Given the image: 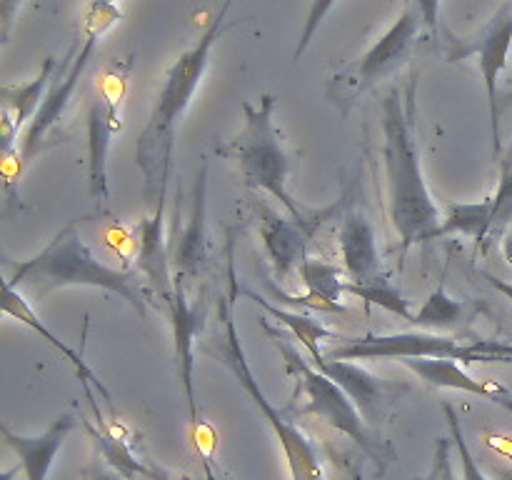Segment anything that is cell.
I'll use <instances>...</instances> for the list:
<instances>
[{"mask_svg": "<svg viewBox=\"0 0 512 480\" xmlns=\"http://www.w3.org/2000/svg\"><path fill=\"white\" fill-rule=\"evenodd\" d=\"M228 293L220 295V303H218V320L223 325V333L218 335L215 345L218 348H210L205 345V353L215 355V358L223 360L225 368L235 375L240 385L248 390V395L253 398V403L258 405L260 413L265 415L268 425L273 428L275 438H278L280 448H283L285 460H288V470H290V478L293 480H325L323 473V460H320L318 450L315 445L310 443L308 435L298 428V425L290 423L285 418V413L280 408H275L273 403L268 400V395L263 393L260 383L255 380L253 370H250L248 363V355H245L243 343H240V333H238V325H235L233 318V305L235 298L240 295V283L235 278V268H233V245L228 248Z\"/></svg>", "mask_w": 512, "mask_h": 480, "instance_id": "cell-3", "label": "cell"}, {"mask_svg": "<svg viewBox=\"0 0 512 480\" xmlns=\"http://www.w3.org/2000/svg\"><path fill=\"white\" fill-rule=\"evenodd\" d=\"M208 170V158H203L198 178H195L193 208H190L188 225L180 233L178 248L173 253L175 280H180V283L185 278H195L205 265V260H208V228H205V215H208Z\"/></svg>", "mask_w": 512, "mask_h": 480, "instance_id": "cell-16", "label": "cell"}, {"mask_svg": "<svg viewBox=\"0 0 512 480\" xmlns=\"http://www.w3.org/2000/svg\"><path fill=\"white\" fill-rule=\"evenodd\" d=\"M493 225V195L480 203H453L445 213L443 235H468L475 243L490 235Z\"/></svg>", "mask_w": 512, "mask_h": 480, "instance_id": "cell-23", "label": "cell"}, {"mask_svg": "<svg viewBox=\"0 0 512 480\" xmlns=\"http://www.w3.org/2000/svg\"><path fill=\"white\" fill-rule=\"evenodd\" d=\"M460 318H463V303L450 298L445 285H440L430 293V298L425 300L423 308L413 315L410 323L418 325L420 330H445L458 325Z\"/></svg>", "mask_w": 512, "mask_h": 480, "instance_id": "cell-26", "label": "cell"}, {"mask_svg": "<svg viewBox=\"0 0 512 480\" xmlns=\"http://www.w3.org/2000/svg\"><path fill=\"white\" fill-rule=\"evenodd\" d=\"M418 480H455L453 458H450V438H438V443H435L433 468H430V473L425 478Z\"/></svg>", "mask_w": 512, "mask_h": 480, "instance_id": "cell-32", "label": "cell"}, {"mask_svg": "<svg viewBox=\"0 0 512 480\" xmlns=\"http://www.w3.org/2000/svg\"><path fill=\"white\" fill-rule=\"evenodd\" d=\"M138 273L145 275L150 290L163 300V308L173 300L175 273H170L168 245H165V208H155L138 228Z\"/></svg>", "mask_w": 512, "mask_h": 480, "instance_id": "cell-17", "label": "cell"}, {"mask_svg": "<svg viewBox=\"0 0 512 480\" xmlns=\"http://www.w3.org/2000/svg\"><path fill=\"white\" fill-rule=\"evenodd\" d=\"M500 165H505V168H512V153L505 160H500Z\"/></svg>", "mask_w": 512, "mask_h": 480, "instance_id": "cell-39", "label": "cell"}, {"mask_svg": "<svg viewBox=\"0 0 512 480\" xmlns=\"http://www.w3.org/2000/svg\"><path fill=\"white\" fill-rule=\"evenodd\" d=\"M485 278H488V283L493 285L495 290H498V293H503L505 298L508 300H512V283H505V280H500V278H495V275H485Z\"/></svg>", "mask_w": 512, "mask_h": 480, "instance_id": "cell-34", "label": "cell"}, {"mask_svg": "<svg viewBox=\"0 0 512 480\" xmlns=\"http://www.w3.org/2000/svg\"><path fill=\"white\" fill-rule=\"evenodd\" d=\"M340 255H343V268L350 275V283H370V280L385 275L373 225H370L368 215L355 208L353 203L345 205L343 210Z\"/></svg>", "mask_w": 512, "mask_h": 480, "instance_id": "cell-13", "label": "cell"}, {"mask_svg": "<svg viewBox=\"0 0 512 480\" xmlns=\"http://www.w3.org/2000/svg\"><path fill=\"white\" fill-rule=\"evenodd\" d=\"M415 88L418 73L413 70L405 88H393L383 100V158L388 175L390 220L403 240V250L440 238L443 220L430 195L420 163L418 135H415Z\"/></svg>", "mask_w": 512, "mask_h": 480, "instance_id": "cell-1", "label": "cell"}, {"mask_svg": "<svg viewBox=\"0 0 512 480\" xmlns=\"http://www.w3.org/2000/svg\"><path fill=\"white\" fill-rule=\"evenodd\" d=\"M313 360H315V368H318L320 373H325L330 380H335V383L350 395V400L358 405L365 423H375V420H380V415L385 413V400L390 398H388V388H385V383L378 378V375L368 373V370L360 368V365L353 363V360H333L325 353Z\"/></svg>", "mask_w": 512, "mask_h": 480, "instance_id": "cell-19", "label": "cell"}, {"mask_svg": "<svg viewBox=\"0 0 512 480\" xmlns=\"http://www.w3.org/2000/svg\"><path fill=\"white\" fill-rule=\"evenodd\" d=\"M333 5H335V0H313V3H310L308 18H305V25H303V33H300L298 45H295L293 60H300V55L308 50L310 40H313V35L318 33L320 23H323L325 15L330 13V8H333Z\"/></svg>", "mask_w": 512, "mask_h": 480, "instance_id": "cell-31", "label": "cell"}, {"mask_svg": "<svg viewBox=\"0 0 512 480\" xmlns=\"http://www.w3.org/2000/svg\"><path fill=\"white\" fill-rule=\"evenodd\" d=\"M425 28L423 10H420L418 0H408L405 10L400 13V18L385 30L383 38L375 40L373 48L368 53L360 55L355 63L345 65L340 73L333 75V80L328 83V100H333L338 105V110L343 115H348L353 110V105L373 88L375 83L390 75L393 70H398L400 65H405L413 55L415 45H418L420 33Z\"/></svg>", "mask_w": 512, "mask_h": 480, "instance_id": "cell-7", "label": "cell"}, {"mask_svg": "<svg viewBox=\"0 0 512 480\" xmlns=\"http://www.w3.org/2000/svg\"><path fill=\"white\" fill-rule=\"evenodd\" d=\"M300 278H303L308 295L298 298V295H280L288 303H303L313 305V308L330 310V313H348L343 303H340V295L345 293V280L340 273V265H330L325 260L305 258V263L300 265Z\"/></svg>", "mask_w": 512, "mask_h": 480, "instance_id": "cell-21", "label": "cell"}, {"mask_svg": "<svg viewBox=\"0 0 512 480\" xmlns=\"http://www.w3.org/2000/svg\"><path fill=\"white\" fill-rule=\"evenodd\" d=\"M345 293H353L358 295L360 300H365V303L370 305H380V308H385L388 313L393 315H400L403 320H413V310H410V300L405 298L403 293H400V288H395L393 283H390L388 275H380V278L370 280V283H345Z\"/></svg>", "mask_w": 512, "mask_h": 480, "instance_id": "cell-25", "label": "cell"}, {"mask_svg": "<svg viewBox=\"0 0 512 480\" xmlns=\"http://www.w3.org/2000/svg\"><path fill=\"white\" fill-rule=\"evenodd\" d=\"M493 473L498 480H512V468L508 465H493Z\"/></svg>", "mask_w": 512, "mask_h": 480, "instance_id": "cell-36", "label": "cell"}, {"mask_svg": "<svg viewBox=\"0 0 512 480\" xmlns=\"http://www.w3.org/2000/svg\"><path fill=\"white\" fill-rule=\"evenodd\" d=\"M278 98L273 93H265L260 98V105L243 100L245 125L230 143L218 145L215 155L223 160L238 165L243 183L253 190H263L270 198L278 200L290 218L300 223L303 228L310 225L305 220V210L300 208L298 200L288 190V175H290V158L283 148V135L275 128L273 110Z\"/></svg>", "mask_w": 512, "mask_h": 480, "instance_id": "cell-4", "label": "cell"}, {"mask_svg": "<svg viewBox=\"0 0 512 480\" xmlns=\"http://www.w3.org/2000/svg\"><path fill=\"white\" fill-rule=\"evenodd\" d=\"M512 48V0H505L493 18L473 33L470 38L460 40L453 45L448 58L453 63L468 58H478L480 73L485 78V88H488V103H490V128H493V150L495 158H500V73L508 68V55Z\"/></svg>", "mask_w": 512, "mask_h": 480, "instance_id": "cell-8", "label": "cell"}, {"mask_svg": "<svg viewBox=\"0 0 512 480\" xmlns=\"http://www.w3.org/2000/svg\"><path fill=\"white\" fill-rule=\"evenodd\" d=\"M405 368L413 370L420 380H425L433 388L460 390V393H473L485 400L503 403L505 408L512 405V395L495 380H475L473 375L460 368L458 360L453 358H408L403 360Z\"/></svg>", "mask_w": 512, "mask_h": 480, "instance_id": "cell-20", "label": "cell"}, {"mask_svg": "<svg viewBox=\"0 0 512 480\" xmlns=\"http://www.w3.org/2000/svg\"><path fill=\"white\" fill-rule=\"evenodd\" d=\"M240 293H243L245 298L253 300L255 305H260V308H263L265 313L273 315V318L278 320V323L288 325V328L293 330L295 338H298L300 343H303L305 348H308L310 358H318V355H323V350H320L318 340L320 338H330V335H333L328 328H325L323 323H318V320H313V318H305V315L285 313V310H278V308H275V305H270L268 300L260 298L258 293H253V290H250V288H245V285H240Z\"/></svg>", "mask_w": 512, "mask_h": 480, "instance_id": "cell-24", "label": "cell"}, {"mask_svg": "<svg viewBox=\"0 0 512 480\" xmlns=\"http://www.w3.org/2000/svg\"><path fill=\"white\" fill-rule=\"evenodd\" d=\"M255 220H258L260 238H263L265 253H268L270 263H273L275 278L280 283H288L290 275L305 263L308 253H305V240H308V228L295 223L293 218H283L278 210L270 208L268 203L253 205Z\"/></svg>", "mask_w": 512, "mask_h": 480, "instance_id": "cell-12", "label": "cell"}, {"mask_svg": "<svg viewBox=\"0 0 512 480\" xmlns=\"http://www.w3.org/2000/svg\"><path fill=\"white\" fill-rule=\"evenodd\" d=\"M123 93H103V98L93 100L88 113V175L90 198L95 205L108 210L110 185H108V153L113 135L123 128L120 120V103Z\"/></svg>", "mask_w": 512, "mask_h": 480, "instance_id": "cell-11", "label": "cell"}, {"mask_svg": "<svg viewBox=\"0 0 512 480\" xmlns=\"http://www.w3.org/2000/svg\"><path fill=\"white\" fill-rule=\"evenodd\" d=\"M3 313L10 315V318H18L20 323H25V325H28V328H33L35 333L43 335V338L48 340V343L53 345V348L58 350L60 355H65V360H70V363H73L75 373L80 375V380H83V383H85V388H88V383H93L95 388H98L100 393H103V398L110 400V393H108V390H105V385L100 383V380L95 378L93 373H90V368H88V365H85L83 355H78L73 348H68V345H65L63 340L55 338V335L50 333V330L45 328L43 323H40L38 315L33 313V308H30V305L25 303V298L18 293V290H15V285L10 283V280H5V283H3Z\"/></svg>", "mask_w": 512, "mask_h": 480, "instance_id": "cell-22", "label": "cell"}, {"mask_svg": "<svg viewBox=\"0 0 512 480\" xmlns=\"http://www.w3.org/2000/svg\"><path fill=\"white\" fill-rule=\"evenodd\" d=\"M75 428H78V418L63 413L40 435H18L8 425H3V438L13 448V453L18 455L20 465L25 470V480H48L55 455L60 453V448H63L65 440Z\"/></svg>", "mask_w": 512, "mask_h": 480, "instance_id": "cell-14", "label": "cell"}, {"mask_svg": "<svg viewBox=\"0 0 512 480\" xmlns=\"http://www.w3.org/2000/svg\"><path fill=\"white\" fill-rule=\"evenodd\" d=\"M233 0H223L218 13L213 15L210 25L195 45H190L165 73L163 88L153 105L148 125L138 135V168L143 173V193L148 205L165 208V195H168L170 170H173V150H175V128L178 120L188 110L190 100L198 93L203 75L208 70L210 53L225 30V18Z\"/></svg>", "mask_w": 512, "mask_h": 480, "instance_id": "cell-2", "label": "cell"}, {"mask_svg": "<svg viewBox=\"0 0 512 480\" xmlns=\"http://www.w3.org/2000/svg\"><path fill=\"white\" fill-rule=\"evenodd\" d=\"M465 363H512V343L475 340L465 348Z\"/></svg>", "mask_w": 512, "mask_h": 480, "instance_id": "cell-30", "label": "cell"}, {"mask_svg": "<svg viewBox=\"0 0 512 480\" xmlns=\"http://www.w3.org/2000/svg\"><path fill=\"white\" fill-rule=\"evenodd\" d=\"M140 273L133 270H115L100 263L88 245L83 243L78 225L70 223L40 250L35 258L25 260L10 275V283H23V280H45L50 285H78V288H98L108 293L120 295L128 300L140 315L148 310V293L138 280Z\"/></svg>", "mask_w": 512, "mask_h": 480, "instance_id": "cell-5", "label": "cell"}, {"mask_svg": "<svg viewBox=\"0 0 512 480\" xmlns=\"http://www.w3.org/2000/svg\"><path fill=\"white\" fill-rule=\"evenodd\" d=\"M90 480H123V475H120L115 468H103V470H95V475Z\"/></svg>", "mask_w": 512, "mask_h": 480, "instance_id": "cell-35", "label": "cell"}, {"mask_svg": "<svg viewBox=\"0 0 512 480\" xmlns=\"http://www.w3.org/2000/svg\"><path fill=\"white\" fill-rule=\"evenodd\" d=\"M445 415H448V423H450V433H453L455 445H458V453H460V463H463V480H490L488 475L483 473V468L478 465L475 455L470 453L468 448V440H465L463 428H460V418L455 413V408L450 403L443 405Z\"/></svg>", "mask_w": 512, "mask_h": 480, "instance_id": "cell-28", "label": "cell"}, {"mask_svg": "<svg viewBox=\"0 0 512 480\" xmlns=\"http://www.w3.org/2000/svg\"><path fill=\"white\" fill-rule=\"evenodd\" d=\"M420 10H423V18H425V30L430 35H438L440 28V0H418Z\"/></svg>", "mask_w": 512, "mask_h": 480, "instance_id": "cell-33", "label": "cell"}, {"mask_svg": "<svg viewBox=\"0 0 512 480\" xmlns=\"http://www.w3.org/2000/svg\"><path fill=\"white\" fill-rule=\"evenodd\" d=\"M353 480H365V473H363V465H358V468L353 470Z\"/></svg>", "mask_w": 512, "mask_h": 480, "instance_id": "cell-38", "label": "cell"}, {"mask_svg": "<svg viewBox=\"0 0 512 480\" xmlns=\"http://www.w3.org/2000/svg\"><path fill=\"white\" fill-rule=\"evenodd\" d=\"M98 40L100 38H95V35H85L83 45L70 50L68 60L60 65V73L53 75V83H50L48 93H45L43 105H40V110L35 113L33 123L28 125V130H25L23 135V143H20L18 153L23 163H28V160L43 148L45 138L53 135L55 125L63 120L65 110H68L70 105V98H73L75 88H78L80 78H83L85 68H88V60L90 55H93Z\"/></svg>", "mask_w": 512, "mask_h": 480, "instance_id": "cell-10", "label": "cell"}, {"mask_svg": "<svg viewBox=\"0 0 512 480\" xmlns=\"http://www.w3.org/2000/svg\"><path fill=\"white\" fill-rule=\"evenodd\" d=\"M55 75V58H45L43 68L33 80L23 85H0V100H3V158L13 155L15 140L25 123H33L35 113L43 105L45 93Z\"/></svg>", "mask_w": 512, "mask_h": 480, "instance_id": "cell-15", "label": "cell"}, {"mask_svg": "<svg viewBox=\"0 0 512 480\" xmlns=\"http://www.w3.org/2000/svg\"><path fill=\"white\" fill-rule=\"evenodd\" d=\"M123 18V10L115 5V0H90L83 10V33L100 38Z\"/></svg>", "mask_w": 512, "mask_h": 480, "instance_id": "cell-27", "label": "cell"}, {"mask_svg": "<svg viewBox=\"0 0 512 480\" xmlns=\"http://www.w3.org/2000/svg\"><path fill=\"white\" fill-rule=\"evenodd\" d=\"M503 255H505V260L512 265V230L503 238Z\"/></svg>", "mask_w": 512, "mask_h": 480, "instance_id": "cell-37", "label": "cell"}, {"mask_svg": "<svg viewBox=\"0 0 512 480\" xmlns=\"http://www.w3.org/2000/svg\"><path fill=\"white\" fill-rule=\"evenodd\" d=\"M328 358L333 360H383V358H453L465 363V348L453 338L440 333H425V330H408V333L375 335L368 333L363 338H350Z\"/></svg>", "mask_w": 512, "mask_h": 480, "instance_id": "cell-9", "label": "cell"}, {"mask_svg": "<svg viewBox=\"0 0 512 480\" xmlns=\"http://www.w3.org/2000/svg\"><path fill=\"white\" fill-rule=\"evenodd\" d=\"M265 330H268L270 338L278 343L280 353L285 355V370H288V375L295 380L300 393L308 398L303 408H300V413L315 415V418L325 420V423H328L330 428L338 430V433L348 435V438L353 440V443H358L360 450H363L370 460H375V463L380 465V470H383L385 463L393 458V450H390L388 445L380 443V440L370 433L368 423H365V418L360 415L358 405L350 400V395L345 393L335 380H330L328 375L320 373L318 368H313V365L298 353V348L290 343L288 335L280 333V330H273L270 325H265Z\"/></svg>", "mask_w": 512, "mask_h": 480, "instance_id": "cell-6", "label": "cell"}, {"mask_svg": "<svg viewBox=\"0 0 512 480\" xmlns=\"http://www.w3.org/2000/svg\"><path fill=\"white\" fill-rule=\"evenodd\" d=\"M508 223H512V168L500 165V183L493 195V225H490V233H498Z\"/></svg>", "mask_w": 512, "mask_h": 480, "instance_id": "cell-29", "label": "cell"}, {"mask_svg": "<svg viewBox=\"0 0 512 480\" xmlns=\"http://www.w3.org/2000/svg\"><path fill=\"white\" fill-rule=\"evenodd\" d=\"M170 325H173V338H175V358H178V375L180 383L185 388V398L190 405V418L198 423V405H195V388H193V340L198 330L203 328L205 313L200 305H193L188 300L183 283L175 280V293L173 300L168 303Z\"/></svg>", "mask_w": 512, "mask_h": 480, "instance_id": "cell-18", "label": "cell"}]
</instances>
